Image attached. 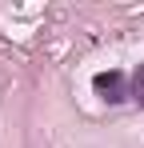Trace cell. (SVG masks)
<instances>
[{
    "mask_svg": "<svg viewBox=\"0 0 144 148\" xmlns=\"http://www.w3.org/2000/svg\"><path fill=\"white\" fill-rule=\"evenodd\" d=\"M92 88H96V96L104 100V104H120V100H128L132 96V88H128V80H124V72H100L92 80Z\"/></svg>",
    "mask_w": 144,
    "mask_h": 148,
    "instance_id": "obj_1",
    "label": "cell"
},
{
    "mask_svg": "<svg viewBox=\"0 0 144 148\" xmlns=\"http://www.w3.org/2000/svg\"><path fill=\"white\" fill-rule=\"evenodd\" d=\"M132 100L144 108V64L136 68V76H132Z\"/></svg>",
    "mask_w": 144,
    "mask_h": 148,
    "instance_id": "obj_2",
    "label": "cell"
}]
</instances>
